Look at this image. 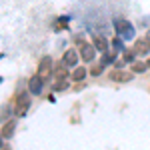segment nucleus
Wrapping results in <instances>:
<instances>
[{
  "instance_id": "39448f33",
  "label": "nucleus",
  "mask_w": 150,
  "mask_h": 150,
  "mask_svg": "<svg viewBox=\"0 0 150 150\" xmlns=\"http://www.w3.org/2000/svg\"><path fill=\"white\" fill-rule=\"evenodd\" d=\"M108 78L112 82H130L134 78V72H126V70H112L108 74Z\"/></svg>"
},
{
  "instance_id": "a211bd4d",
  "label": "nucleus",
  "mask_w": 150,
  "mask_h": 150,
  "mask_svg": "<svg viewBox=\"0 0 150 150\" xmlns=\"http://www.w3.org/2000/svg\"><path fill=\"white\" fill-rule=\"evenodd\" d=\"M66 86H68V82H66V80H56V84L52 86V90H64Z\"/></svg>"
},
{
  "instance_id": "f8f14e48",
  "label": "nucleus",
  "mask_w": 150,
  "mask_h": 150,
  "mask_svg": "<svg viewBox=\"0 0 150 150\" xmlns=\"http://www.w3.org/2000/svg\"><path fill=\"white\" fill-rule=\"evenodd\" d=\"M52 74H54V78H56V80H64V78H66V70H64V64H62V66L58 64L56 68L52 70Z\"/></svg>"
},
{
  "instance_id": "412c9836",
  "label": "nucleus",
  "mask_w": 150,
  "mask_h": 150,
  "mask_svg": "<svg viewBox=\"0 0 150 150\" xmlns=\"http://www.w3.org/2000/svg\"><path fill=\"white\" fill-rule=\"evenodd\" d=\"M146 66H148V68H150V58H148V62H146Z\"/></svg>"
},
{
  "instance_id": "9b49d317",
  "label": "nucleus",
  "mask_w": 150,
  "mask_h": 150,
  "mask_svg": "<svg viewBox=\"0 0 150 150\" xmlns=\"http://www.w3.org/2000/svg\"><path fill=\"white\" fill-rule=\"evenodd\" d=\"M86 74H88V70H86V68L76 66V70L72 72V80H74V82H80V80H84V78H86Z\"/></svg>"
},
{
  "instance_id": "f3484780",
  "label": "nucleus",
  "mask_w": 150,
  "mask_h": 150,
  "mask_svg": "<svg viewBox=\"0 0 150 150\" xmlns=\"http://www.w3.org/2000/svg\"><path fill=\"white\" fill-rule=\"evenodd\" d=\"M134 56H136V52H134V50H124V52H122L124 62H136V60H134Z\"/></svg>"
},
{
  "instance_id": "2eb2a0df",
  "label": "nucleus",
  "mask_w": 150,
  "mask_h": 150,
  "mask_svg": "<svg viewBox=\"0 0 150 150\" xmlns=\"http://www.w3.org/2000/svg\"><path fill=\"white\" fill-rule=\"evenodd\" d=\"M104 68H106V66H104L102 62H98V64H94L92 68H90V74H92V76H100Z\"/></svg>"
},
{
  "instance_id": "4468645a",
  "label": "nucleus",
  "mask_w": 150,
  "mask_h": 150,
  "mask_svg": "<svg viewBox=\"0 0 150 150\" xmlns=\"http://www.w3.org/2000/svg\"><path fill=\"white\" fill-rule=\"evenodd\" d=\"M114 60H116V54H110V52H104V56H102V62L104 66H110V64H114Z\"/></svg>"
},
{
  "instance_id": "dca6fc26",
  "label": "nucleus",
  "mask_w": 150,
  "mask_h": 150,
  "mask_svg": "<svg viewBox=\"0 0 150 150\" xmlns=\"http://www.w3.org/2000/svg\"><path fill=\"white\" fill-rule=\"evenodd\" d=\"M112 46H114L116 52H124V44H122V38L120 36H116L114 40H112Z\"/></svg>"
},
{
  "instance_id": "20e7f679",
  "label": "nucleus",
  "mask_w": 150,
  "mask_h": 150,
  "mask_svg": "<svg viewBox=\"0 0 150 150\" xmlns=\"http://www.w3.org/2000/svg\"><path fill=\"white\" fill-rule=\"evenodd\" d=\"M94 52H96V48L92 44H88V42H82L80 46H78V54L84 62H92L94 60Z\"/></svg>"
},
{
  "instance_id": "f03ea898",
  "label": "nucleus",
  "mask_w": 150,
  "mask_h": 150,
  "mask_svg": "<svg viewBox=\"0 0 150 150\" xmlns=\"http://www.w3.org/2000/svg\"><path fill=\"white\" fill-rule=\"evenodd\" d=\"M114 30L118 32V36L124 38V40H132V38H134V26L128 22V20L114 18Z\"/></svg>"
},
{
  "instance_id": "f257e3e1",
  "label": "nucleus",
  "mask_w": 150,
  "mask_h": 150,
  "mask_svg": "<svg viewBox=\"0 0 150 150\" xmlns=\"http://www.w3.org/2000/svg\"><path fill=\"white\" fill-rule=\"evenodd\" d=\"M28 108H30V98H28V92H26V90L16 92L14 100H12V110H14V114L18 116V118H22V116H26Z\"/></svg>"
},
{
  "instance_id": "b1692460",
  "label": "nucleus",
  "mask_w": 150,
  "mask_h": 150,
  "mask_svg": "<svg viewBox=\"0 0 150 150\" xmlns=\"http://www.w3.org/2000/svg\"><path fill=\"white\" fill-rule=\"evenodd\" d=\"M148 38H150V32H148Z\"/></svg>"
},
{
  "instance_id": "4be33fe9",
  "label": "nucleus",
  "mask_w": 150,
  "mask_h": 150,
  "mask_svg": "<svg viewBox=\"0 0 150 150\" xmlns=\"http://www.w3.org/2000/svg\"><path fill=\"white\" fill-rule=\"evenodd\" d=\"M0 84H2V76H0Z\"/></svg>"
},
{
  "instance_id": "1a4fd4ad",
  "label": "nucleus",
  "mask_w": 150,
  "mask_h": 150,
  "mask_svg": "<svg viewBox=\"0 0 150 150\" xmlns=\"http://www.w3.org/2000/svg\"><path fill=\"white\" fill-rule=\"evenodd\" d=\"M92 46L96 50H100V52H108V40L104 36L96 34V36H92Z\"/></svg>"
},
{
  "instance_id": "5701e85b",
  "label": "nucleus",
  "mask_w": 150,
  "mask_h": 150,
  "mask_svg": "<svg viewBox=\"0 0 150 150\" xmlns=\"http://www.w3.org/2000/svg\"><path fill=\"white\" fill-rule=\"evenodd\" d=\"M2 56H4V54H0V58H2Z\"/></svg>"
},
{
  "instance_id": "6e6552de",
  "label": "nucleus",
  "mask_w": 150,
  "mask_h": 150,
  "mask_svg": "<svg viewBox=\"0 0 150 150\" xmlns=\"http://www.w3.org/2000/svg\"><path fill=\"white\" fill-rule=\"evenodd\" d=\"M76 62H78V52H76L74 48L66 50L64 56H62V64H64V66H76Z\"/></svg>"
},
{
  "instance_id": "ddd939ff",
  "label": "nucleus",
  "mask_w": 150,
  "mask_h": 150,
  "mask_svg": "<svg viewBox=\"0 0 150 150\" xmlns=\"http://www.w3.org/2000/svg\"><path fill=\"white\" fill-rule=\"evenodd\" d=\"M146 68H148V66H146L144 62H132V72H134V74H142V72H146Z\"/></svg>"
},
{
  "instance_id": "9d476101",
  "label": "nucleus",
  "mask_w": 150,
  "mask_h": 150,
  "mask_svg": "<svg viewBox=\"0 0 150 150\" xmlns=\"http://www.w3.org/2000/svg\"><path fill=\"white\" fill-rule=\"evenodd\" d=\"M14 130H16V120H6V124L2 128V136L4 138H12Z\"/></svg>"
},
{
  "instance_id": "7ed1b4c3",
  "label": "nucleus",
  "mask_w": 150,
  "mask_h": 150,
  "mask_svg": "<svg viewBox=\"0 0 150 150\" xmlns=\"http://www.w3.org/2000/svg\"><path fill=\"white\" fill-rule=\"evenodd\" d=\"M52 58L50 56H44L40 60V64H38V74L42 76V80H46L48 76H52Z\"/></svg>"
},
{
  "instance_id": "423d86ee",
  "label": "nucleus",
  "mask_w": 150,
  "mask_h": 150,
  "mask_svg": "<svg viewBox=\"0 0 150 150\" xmlns=\"http://www.w3.org/2000/svg\"><path fill=\"white\" fill-rule=\"evenodd\" d=\"M42 86H44V80H42L40 74L30 76V80H28V90H30V94H42Z\"/></svg>"
},
{
  "instance_id": "6ab92c4d",
  "label": "nucleus",
  "mask_w": 150,
  "mask_h": 150,
  "mask_svg": "<svg viewBox=\"0 0 150 150\" xmlns=\"http://www.w3.org/2000/svg\"><path fill=\"white\" fill-rule=\"evenodd\" d=\"M56 30H58V28H66V26H68V18H66V16H62V18H58V20H56Z\"/></svg>"
},
{
  "instance_id": "aec40b11",
  "label": "nucleus",
  "mask_w": 150,
  "mask_h": 150,
  "mask_svg": "<svg viewBox=\"0 0 150 150\" xmlns=\"http://www.w3.org/2000/svg\"><path fill=\"white\" fill-rule=\"evenodd\" d=\"M2 140H4V136H2V132H0V148H2Z\"/></svg>"
},
{
  "instance_id": "0eeeda50",
  "label": "nucleus",
  "mask_w": 150,
  "mask_h": 150,
  "mask_svg": "<svg viewBox=\"0 0 150 150\" xmlns=\"http://www.w3.org/2000/svg\"><path fill=\"white\" fill-rule=\"evenodd\" d=\"M134 52L136 54H148L150 52V38H138L134 42Z\"/></svg>"
}]
</instances>
